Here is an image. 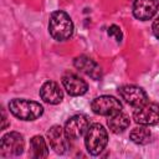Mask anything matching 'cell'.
Segmentation results:
<instances>
[{
	"label": "cell",
	"mask_w": 159,
	"mask_h": 159,
	"mask_svg": "<svg viewBox=\"0 0 159 159\" xmlns=\"http://www.w3.org/2000/svg\"><path fill=\"white\" fill-rule=\"evenodd\" d=\"M118 94L129 106L137 108L148 102V96L142 87L134 84H124L118 88Z\"/></svg>",
	"instance_id": "obj_7"
},
{
	"label": "cell",
	"mask_w": 159,
	"mask_h": 159,
	"mask_svg": "<svg viewBox=\"0 0 159 159\" xmlns=\"http://www.w3.org/2000/svg\"><path fill=\"white\" fill-rule=\"evenodd\" d=\"M91 108L98 116L109 117L122 111V103L113 96H99L91 102Z\"/></svg>",
	"instance_id": "obj_5"
},
{
	"label": "cell",
	"mask_w": 159,
	"mask_h": 159,
	"mask_svg": "<svg viewBox=\"0 0 159 159\" xmlns=\"http://www.w3.org/2000/svg\"><path fill=\"white\" fill-rule=\"evenodd\" d=\"M152 29H153V34H154V36H155V37L159 40V16H158V17L154 20Z\"/></svg>",
	"instance_id": "obj_18"
},
{
	"label": "cell",
	"mask_w": 159,
	"mask_h": 159,
	"mask_svg": "<svg viewBox=\"0 0 159 159\" xmlns=\"http://www.w3.org/2000/svg\"><path fill=\"white\" fill-rule=\"evenodd\" d=\"M129 138L133 143H135L138 145H144V144H148L150 142L152 133L147 128V125L139 124V127H135L134 129H132V132L129 133Z\"/></svg>",
	"instance_id": "obj_16"
},
{
	"label": "cell",
	"mask_w": 159,
	"mask_h": 159,
	"mask_svg": "<svg viewBox=\"0 0 159 159\" xmlns=\"http://www.w3.org/2000/svg\"><path fill=\"white\" fill-rule=\"evenodd\" d=\"M40 97L43 102L48 104H58L63 99V92L58 83L53 81H47L42 84L40 89Z\"/></svg>",
	"instance_id": "obj_13"
},
{
	"label": "cell",
	"mask_w": 159,
	"mask_h": 159,
	"mask_svg": "<svg viewBox=\"0 0 159 159\" xmlns=\"http://www.w3.org/2000/svg\"><path fill=\"white\" fill-rule=\"evenodd\" d=\"M24 148H25L24 137L17 132H9L1 138L0 142L1 157H17L22 154Z\"/></svg>",
	"instance_id": "obj_4"
},
{
	"label": "cell",
	"mask_w": 159,
	"mask_h": 159,
	"mask_svg": "<svg viewBox=\"0 0 159 159\" xmlns=\"http://www.w3.org/2000/svg\"><path fill=\"white\" fill-rule=\"evenodd\" d=\"M159 9V0H134L133 15L135 19L147 21L152 19Z\"/></svg>",
	"instance_id": "obj_11"
},
{
	"label": "cell",
	"mask_w": 159,
	"mask_h": 159,
	"mask_svg": "<svg viewBox=\"0 0 159 159\" xmlns=\"http://www.w3.org/2000/svg\"><path fill=\"white\" fill-rule=\"evenodd\" d=\"M73 65L78 71H81L84 75L89 76L92 80L97 81V80H99L102 77L101 66L94 60H92L91 57H88L86 55H81V56L76 57L75 61H73Z\"/></svg>",
	"instance_id": "obj_12"
},
{
	"label": "cell",
	"mask_w": 159,
	"mask_h": 159,
	"mask_svg": "<svg viewBox=\"0 0 159 159\" xmlns=\"http://www.w3.org/2000/svg\"><path fill=\"white\" fill-rule=\"evenodd\" d=\"M129 117L123 113L122 111L116 113V114H112L108 117L107 119V124H108V128L112 133H116V134H119V133H123L128 127H129Z\"/></svg>",
	"instance_id": "obj_14"
},
{
	"label": "cell",
	"mask_w": 159,
	"mask_h": 159,
	"mask_svg": "<svg viewBox=\"0 0 159 159\" xmlns=\"http://www.w3.org/2000/svg\"><path fill=\"white\" fill-rule=\"evenodd\" d=\"M1 114H2V124H1V129H5L6 128V125H7V120H6V114H5V112L4 111H1Z\"/></svg>",
	"instance_id": "obj_19"
},
{
	"label": "cell",
	"mask_w": 159,
	"mask_h": 159,
	"mask_svg": "<svg viewBox=\"0 0 159 159\" xmlns=\"http://www.w3.org/2000/svg\"><path fill=\"white\" fill-rule=\"evenodd\" d=\"M47 138L51 148L57 154H63L68 149V137L65 132V128L60 125H52L47 132Z\"/></svg>",
	"instance_id": "obj_10"
},
{
	"label": "cell",
	"mask_w": 159,
	"mask_h": 159,
	"mask_svg": "<svg viewBox=\"0 0 159 159\" xmlns=\"http://www.w3.org/2000/svg\"><path fill=\"white\" fill-rule=\"evenodd\" d=\"M89 128V120L84 114L72 116L65 124V132L70 139L81 138Z\"/></svg>",
	"instance_id": "obj_8"
},
{
	"label": "cell",
	"mask_w": 159,
	"mask_h": 159,
	"mask_svg": "<svg viewBox=\"0 0 159 159\" xmlns=\"http://www.w3.org/2000/svg\"><path fill=\"white\" fill-rule=\"evenodd\" d=\"M108 35L111 37H114L117 42H120L122 39H123V34H122L119 26H117V25H111L108 27Z\"/></svg>",
	"instance_id": "obj_17"
},
{
	"label": "cell",
	"mask_w": 159,
	"mask_h": 159,
	"mask_svg": "<svg viewBox=\"0 0 159 159\" xmlns=\"http://www.w3.org/2000/svg\"><path fill=\"white\" fill-rule=\"evenodd\" d=\"M108 143V133L99 123H93L86 132L84 145L91 155H98L103 152Z\"/></svg>",
	"instance_id": "obj_3"
},
{
	"label": "cell",
	"mask_w": 159,
	"mask_h": 159,
	"mask_svg": "<svg viewBox=\"0 0 159 159\" xmlns=\"http://www.w3.org/2000/svg\"><path fill=\"white\" fill-rule=\"evenodd\" d=\"M62 86L66 89V92L73 97L83 96L88 89L87 82L78 75L72 72H67L62 76Z\"/></svg>",
	"instance_id": "obj_9"
},
{
	"label": "cell",
	"mask_w": 159,
	"mask_h": 159,
	"mask_svg": "<svg viewBox=\"0 0 159 159\" xmlns=\"http://www.w3.org/2000/svg\"><path fill=\"white\" fill-rule=\"evenodd\" d=\"M48 32L57 41L68 40L73 34V22L70 15L62 10L52 12L48 20Z\"/></svg>",
	"instance_id": "obj_1"
},
{
	"label": "cell",
	"mask_w": 159,
	"mask_h": 159,
	"mask_svg": "<svg viewBox=\"0 0 159 159\" xmlns=\"http://www.w3.org/2000/svg\"><path fill=\"white\" fill-rule=\"evenodd\" d=\"M133 119L140 125H155L159 123V104L147 102L137 107L133 112Z\"/></svg>",
	"instance_id": "obj_6"
},
{
	"label": "cell",
	"mask_w": 159,
	"mask_h": 159,
	"mask_svg": "<svg viewBox=\"0 0 159 159\" xmlns=\"http://www.w3.org/2000/svg\"><path fill=\"white\" fill-rule=\"evenodd\" d=\"M9 109L12 116L21 120H35L43 113V107L40 103L24 98L11 99L9 103Z\"/></svg>",
	"instance_id": "obj_2"
},
{
	"label": "cell",
	"mask_w": 159,
	"mask_h": 159,
	"mask_svg": "<svg viewBox=\"0 0 159 159\" xmlns=\"http://www.w3.org/2000/svg\"><path fill=\"white\" fill-rule=\"evenodd\" d=\"M30 155L36 159L46 158L48 155V148L46 140L41 135H34L30 139Z\"/></svg>",
	"instance_id": "obj_15"
}]
</instances>
